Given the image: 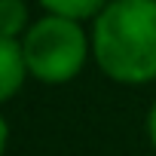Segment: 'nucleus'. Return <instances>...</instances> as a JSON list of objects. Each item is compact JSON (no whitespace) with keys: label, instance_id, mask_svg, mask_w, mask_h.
I'll return each mask as SVG.
<instances>
[{"label":"nucleus","instance_id":"obj_4","mask_svg":"<svg viewBox=\"0 0 156 156\" xmlns=\"http://www.w3.org/2000/svg\"><path fill=\"white\" fill-rule=\"evenodd\" d=\"M110 0H40V6L52 16H64V19H73V22H86V19H95Z\"/></svg>","mask_w":156,"mask_h":156},{"label":"nucleus","instance_id":"obj_6","mask_svg":"<svg viewBox=\"0 0 156 156\" xmlns=\"http://www.w3.org/2000/svg\"><path fill=\"white\" fill-rule=\"evenodd\" d=\"M147 135H150V144L156 147V101H153V107L147 113Z\"/></svg>","mask_w":156,"mask_h":156},{"label":"nucleus","instance_id":"obj_2","mask_svg":"<svg viewBox=\"0 0 156 156\" xmlns=\"http://www.w3.org/2000/svg\"><path fill=\"white\" fill-rule=\"evenodd\" d=\"M89 49H92V43H89L86 31L80 28V22L52 16V12L43 16L40 22H34L22 37L28 73L49 86L73 80L83 70Z\"/></svg>","mask_w":156,"mask_h":156},{"label":"nucleus","instance_id":"obj_1","mask_svg":"<svg viewBox=\"0 0 156 156\" xmlns=\"http://www.w3.org/2000/svg\"><path fill=\"white\" fill-rule=\"evenodd\" d=\"M92 55L122 86L156 80V0H110L95 16Z\"/></svg>","mask_w":156,"mask_h":156},{"label":"nucleus","instance_id":"obj_3","mask_svg":"<svg viewBox=\"0 0 156 156\" xmlns=\"http://www.w3.org/2000/svg\"><path fill=\"white\" fill-rule=\"evenodd\" d=\"M25 76H28V64L19 37L0 34V104L19 95V89L25 86Z\"/></svg>","mask_w":156,"mask_h":156},{"label":"nucleus","instance_id":"obj_7","mask_svg":"<svg viewBox=\"0 0 156 156\" xmlns=\"http://www.w3.org/2000/svg\"><path fill=\"white\" fill-rule=\"evenodd\" d=\"M6 141H9V126H6L3 113H0V156H3V150H6Z\"/></svg>","mask_w":156,"mask_h":156},{"label":"nucleus","instance_id":"obj_5","mask_svg":"<svg viewBox=\"0 0 156 156\" xmlns=\"http://www.w3.org/2000/svg\"><path fill=\"white\" fill-rule=\"evenodd\" d=\"M28 31V6L25 0H0V34L25 37Z\"/></svg>","mask_w":156,"mask_h":156}]
</instances>
